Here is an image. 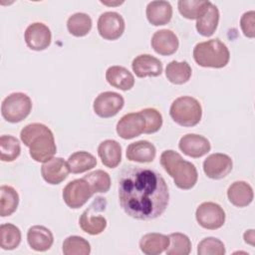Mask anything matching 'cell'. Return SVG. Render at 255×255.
I'll use <instances>...</instances> for the list:
<instances>
[{
  "label": "cell",
  "mask_w": 255,
  "mask_h": 255,
  "mask_svg": "<svg viewBox=\"0 0 255 255\" xmlns=\"http://www.w3.org/2000/svg\"><path fill=\"white\" fill-rule=\"evenodd\" d=\"M169 115L179 126L194 127L201 120L202 108L195 98L183 96L172 102L169 109Z\"/></svg>",
  "instance_id": "cell-5"
},
{
  "label": "cell",
  "mask_w": 255,
  "mask_h": 255,
  "mask_svg": "<svg viewBox=\"0 0 255 255\" xmlns=\"http://www.w3.org/2000/svg\"><path fill=\"white\" fill-rule=\"evenodd\" d=\"M94 194L90 184L84 178L70 181L63 189L65 203L73 209L82 207Z\"/></svg>",
  "instance_id": "cell-8"
},
{
  "label": "cell",
  "mask_w": 255,
  "mask_h": 255,
  "mask_svg": "<svg viewBox=\"0 0 255 255\" xmlns=\"http://www.w3.org/2000/svg\"><path fill=\"white\" fill-rule=\"evenodd\" d=\"M169 243L165 250L166 255H188L191 251V242L187 235L174 232L168 235Z\"/></svg>",
  "instance_id": "cell-33"
},
{
  "label": "cell",
  "mask_w": 255,
  "mask_h": 255,
  "mask_svg": "<svg viewBox=\"0 0 255 255\" xmlns=\"http://www.w3.org/2000/svg\"><path fill=\"white\" fill-rule=\"evenodd\" d=\"M117 133L124 139H131L144 132L145 120L140 112L123 116L117 124Z\"/></svg>",
  "instance_id": "cell-13"
},
{
  "label": "cell",
  "mask_w": 255,
  "mask_h": 255,
  "mask_svg": "<svg viewBox=\"0 0 255 255\" xmlns=\"http://www.w3.org/2000/svg\"><path fill=\"white\" fill-rule=\"evenodd\" d=\"M107 82L122 91H128L134 85V78L132 74L125 67L112 66L106 72Z\"/></svg>",
  "instance_id": "cell-24"
},
{
  "label": "cell",
  "mask_w": 255,
  "mask_h": 255,
  "mask_svg": "<svg viewBox=\"0 0 255 255\" xmlns=\"http://www.w3.org/2000/svg\"><path fill=\"white\" fill-rule=\"evenodd\" d=\"M98 154L104 165L115 168L122 161V146L117 140L106 139L99 144Z\"/></svg>",
  "instance_id": "cell-22"
},
{
  "label": "cell",
  "mask_w": 255,
  "mask_h": 255,
  "mask_svg": "<svg viewBox=\"0 0 255 255\" xmlns=\"http://www.w3.org/2000/svg\"><path fill=\"white\" fill-rule=\"evenodd\" d=\"M193 58L201 67L220 69L228 64L230 53L227 46L219 39H211L195 45Z\"/></svg>",
  "instance_id": "cell-4"
},
{
  "label": "cell",
  "mask_w": 255,
  "mask_h": 255,
  "mask_svg": "<svg viewBox=\"0 0 255 255\" xmlns=\"http://www.w3.org/2000/svg\"><path fill=\"white\" fill-rule=\"evenodd\" d=\"M145 14L151 25H165L172 17V7L167 1H151L146 6Z\"/></svg>",
  "instance_id": "cell-20"
},
{
  "label": "cell",
  "mask_w": 255,
  "mask_h": 255,
  "mask_svg": "<svg viewBox=\"0 0 255 255\" xmlns=\"http://www.w3.org/2000/svg\"><path fill=\"white\" fill-rule=\"evenodd\" d=\"M51 31L43 23L36 22L30 24L25 31V42L32 50L43 51L47 49L51 44Z\"/></svg>",
  "instance_id": "cell-14"
},
{
  "label": "cell",
  "mask_w": 255,
  "mask_h": 255,
  "mask_svg": "<svg viewBox=\"0 0 255 255\" xmlns=\"http://www.w3.org/2000/svg\"><path fill=\"white\" fill-rule=\"evenodd\" d=\"M195 218L201 227L209 230H216L223 226L225 222V212L219 204L206 201L197 207Z\"/></svg>",
  "instance_id": "cell-9"
},
{
  "label": "cell",
  "mask_w": 255,
  "mask_h": 255,
  "mask_svg": "<svg viewBox=\"0 0 255 255\" xmlns=\"http://www.w3.org/2000/svg\"><path fill=\"white\" fill-rule=\"evenodd\" d=\"M178 147L185 155L197 158L205 155L210 150L211 145L209 140L203 135L187 133L180 138Z\"/></svg>",
  "instance_id": "cell-15"
},
{
  "label": "cell",
  "mask_w": 255,
  "mask_h": 255,
  "mask_svg": "<svg viewBox=\"0 0 255 255\" xmlns=\"http://www.w3.org/2000/svg\"><path fill=\"white\" fill-rule=\"evenodd\" d=\"M67 162L72 173H82L94 168L97 165L96 157L92 153L84 150L72 153Z\"/></svg>",
  "instance_id": "cell-28"
},
{
  "label": "cell",
  "mask_w": 255,
  "mask_h": 255,
  "mask_svg": "<svg viewBox=\"0 0 255 255\" xmlns=\"http://www.w3.org/2000/svg\"><path fill=\"white\" fill-rule=\"evenodd\" d=\"M63 253L65 255H89L91 245L81 236H69L63 242Z\"/></svg>",
  "instance_id": "cell-35"
},
{
  "label": "cell",
  "mask_w": 255,
  "mask_h": 255,
  "mask_svg": "<svg viewBox=\"0 0 255 255\" xmlns=\"http://www.w3.org/2000/svg\"><path fill=\"white\" fill-rule=\"evenodd\" d=\"M139 112L142 114L145 120V129L143 133H153L161 128L162 116L157 110L153 108H146Z\"/></svg>",
  "instance_id": "cell-38"
},
{
  "label": "cell",
  "mask_w": 255,
  "mask_h": 255,
  "mask_svg": "<svg viewBox=\"0 0 255 255\" xmlns=\"http://www.w3.org/2000/svg\"><path fill=\"white\" fill-rule=\"evenodd\" d=\"M101 3H103L104 5H109V6H111V5H120V4H123L124 3V1H121V2H112V3H110V2H104V1H101Z\"/></svg>",
  "instance_id": "cell-41"
},
{
  "label": "cell",
  "mask_w": 255,
  "mask_h": 255,
  "mask_svg": "<svg viewBox=\"0 0 255 255\" xmlns=\"http://www.w3.org/2000/svg\"><path fill=\"white\" fill-rule=\"evenodd\" d=\"M21 242L20 229L11 223H3L0 226V246L4 250H13Z\"/></svg>",
  "instance_id": "cell-31"
},
{
  "label": "cell",
  "mask_w": 255,
  "mask_h": 255,
  "mask_svg": "<svg viewBox=\"0 0 255 255\" xmlns=\"http://www.w3.org/2000/svg\"><path fill=\"white\" fill-rule=\"evenodd\" d=\"M198 255H224L225 246L221 240L215 237L202 239L197 246Z\"/></svg>",
  "instance_id": "cell-37"
},
{
  "label": "cell",
  "mask_w": 255,
  "mask_h": 255,
  "mask_svg": "<svg viewBox=\"0 0 255 255\" xmlns=\"http://www.w3.org/2000/svg\"><path fill=\"white\" fill-rule=\"evenodd\" d=\"M159 160L163 169L173 178L178 188L187 190L195 185L198 177L195 165L190 161L184 160L178 152L172 149L164 150Z\"/></svg>",
  "instance_id": "cell-3"
},
{
  "label": "cell",
  "mask_w": 255,
  "mask_h": 255,
  "mask_svg": "<svg viewBox=\"0 0 255 255\" xmlns=\"http://www.w3.org/2000/svg\"><path fill=\"white\" fill-rule=\"evenodd\" d=\"M22 142L29 147L32 159L37 162H45L57 152V146L52 130L40 123L29 124L20 132Z\"/></svg>",
  "instance_id": "cell-2"
},
{
  "label": "cell",
  "mask_w": 255,
  "mask_h": 255,
  "mask_svg": "<svg viewBox=\"0 0 255 255\" xmlns=\"http://www.w3.org/2000/svg\"><path fill=\"white\" fill-rule=\"evenodd\" d=\"M168 245V236L156 232L143 235L139 241L140 251L145 255H158L165 251Z\"/></svg>",
  "instance_id": "cell-25"
},
{
  "label": "cell",
  "mask_w": 255,
  "mask_h": 255,
  "mask_svg": "<svg viewBox=\"0 0 255 255\" xmlns=\"http://www.w3.org/2000/svg\"><path fill=\"white\" fill-rule=\"evenodd\" d=\"M210 1L201 0H179L177 2V7L179 13L186 19L194 20L202 16V14L207 9Z\"/></svg>",
  "instance_id": "cell-32"
},
{
  "label": "cell",
  "mask_w": 255,
  "mask_h": 255,
  "mask_svg": "<svg viewBox=\"0 0 255 255\" xmlns=\"http://www.w3.org/2000/svg\"><path fill=\"white\" fill-rule=\"evenodd\" d=\"M68 162L62 157H52L41 166V173L44 180L50 184H59L69 175Z\"/></svg>",
  "instance_id": "cell-16"
},
{
  "label": "cell",
  "mask_w": 255,
  "mask_h": 255,
  "mask_svg": "<svg viewBox=\"0 0 255 255\" xmlns=\"http://www.w3.org/2000/svg\"><path fill=\"white\" fill-rule=\"evenodd\" d=\"M107 206V201L104 197H97L93 203L80 216L79 224L81 229L90 234L98 235L107 227V219L99 213L104 211Z\"/></svg>",
  "instance_id": "cell-7"
},
{
  "label": "cell",
  "mask_w": 255,
  "mask_h": 255,
  "mask_svg": "<svg viewBox=\"0 0 255 255\" xmlns=\"http://www.w3.org/2000/svg\"><path fill=\"white\" fill-rule=\"evenodd\" d=\"M156 154L155 146L147 140L131 142L127 147V158L136 162H151Z\"/></svg>",
  "instance_id": "cell-21"
},
{
  "label": "cell",
  "mask_w": 255,
  "mask_h": 255,
  "mask_svg": "<svg viewBox=\"0 0 255 255\" xmlns=\"http://www.w3.org/2000/svg\"><path fill=\"white\" fill-rule=\"evenodd\" d=\"M21 152L19 140L12 135H1L0 137V158L2 161H13Z\"/></svg>",
  "instance_id": "cell-34"
},
{
  "label": "cell",
  "mask_w": 255,
  "mask_h": 255,
  "mask_svg": "<svg viewBox=\"0 0 255 255\" xmlns=\"http://www.w3.org/2000/svg\"><path fill=\"white\" fill-rule=\"evenodd\" d=\"M88 181L94 193L108 192L111 187V177L108 172L98 169L92 171L83 177Z\"/></svg>",
  "instance_id": "cell-36"
},
{
  "label": "cell",
  "mask_w": 255,
  "mask_h": 255,
  "mask_svg": "<svg viewBox=\"0 0 255 255\" xmlns=\"http://www.w3.org/2000/svg\"><path fill=\"white\" fill-rule=\"evenodd\" d=\"M191 68L186 61H171L165 68V77L172 84L182 85L188 82L191 77Z\"/></svg>",
  "instance_id": "cell-27"
},
{
  "label": "cell",
  "mask_w": 255,
  "mask_h": 255,
  "mask_svg": "<svg viewBox=\"0 0 255 255\" xmlns=\"http://www.w3.org/2000/svg\"><path fill=\"white\" fill-rule=\"evenodd\" d=\"M153 50L162 56H169L176 52L179 46L177 36L168 29H161L156 31L150 41Z\"/></svg>",
  "instance_id": "cell-18"
},
{
  "label": "cell",
  "mask_w": 255,
  "mask_h": 255,
  "mask_svg": "<svg viewBox=\"0 0 255 255\" xmlns=\"http://www.w3.org/2000/svg\"><path fill=\"white\" fill-rule=\"evenodd\" d=\"M125 100L122 95L116 92L101 93L94 101L93 109L100 118L115 117L124 107Z\"/></svg>",
  "instance_id": "cell-10"
},
{
  "label": "cell",
  "mask_w": 255,
  "mask_h": 255,
  "mask_svg": "<svg viewBox=\"0 0 255 255\" xmlns=\"http://www.w3.org/2000/svg\"><path fill=\"white\" fill-rule=\"evenodd\" d=\"M243 237H244V241H245L246 243H248V244L254 246V230H253V229L247 230V231L244 233Z\"/></svg>",
  "instance_id": "cell-40"
},
{
  "label": "cell",
  "mask_w": 255,
  "mask_h": 255,
  "mask_svg": "<svg viewBox=\"0 0 255 255\" xmlns=\"http://www.w3.org/2000/svg\"><path fill=\"white\" fill-rule=\"evenodd\" d=\"M232 159L225 153H212L203 161V171L211 179H221L232 170Z\"/></svg>",
  "instance_id": "cell-12"
},
{
  "label": "cell",
  "mask_w": 255,
  "mask_h": 255,
  "mask_svg": "<svg viewBox=\"0 0 255 255\" xmlns=\"http://www.w3.org/2000/svg\"><path fill=\"white\" fill-rule=\"evenodd\" d=\"M67 28L69 33L73 36H86L92 29V19L86 13H75L68 18Z\"/></svg>",
  "instance_id": "cell-30"
},
{
  "label": "cell",
  "mask_w": 255,
  "mask_h": 255,
  "mask_svg": "<svg viewBox=\"0 0 255 255\" xmlns=\"http://www.w3.org/2000/svg\"><path fill=\"white\" fill-rule=\"evenodd\" d=\"M253 189L246 181H235L227 189L228 200L237 207L248 206L253 200Z\"/></svg>",
  "instance_id": "cell-23"
},
{
  "label": "cell",
  "mask_w": 255,
  "mask_h": 255,
  "mask_svg": "<svg viewBox=\"0 0 255 255\" xmlns=\"http://www.w3.org/2000/svg\"><path fill=\"white\" fill-rule=\"evenodd\" d=\"M119 201L124 211L137 220L159 217L166 209L169 192L164 178L156 170L126 165L119 175Z\"/></svg>",
  "instance_id": "cell-1"
},
{
  "label": "cell",
  "mask_w": 255,
  "mask_h": 255,
  "mask_svg": "<svg viewBox=\"0 0 255 255\" xmlns=\"http://www.w3.org/2000/svg\"><path fill=\"white\" fill-rule=\"evenodd\" d=\"M219 22V11L218 8L210 2L205 12L202 14L201 17L197 19L196 22V30L197 32L204 36L210 37L214 34L215 30L217 29Z\"/></svg>",
  "instance_id": "cell-26"
},
{
  "label": "cell",
  "mask_w": 255,
  "mask_h": 255,
  "mask_svg": "<svg viewBox=\"0 0 255 255\" xmlns=\"http://www.w3.org/2000/svg\"><path fill=\"white\" fill-rule=\"evenodd\" d=\"M19 204V194L12 186L2 185L0 187V215L2 217L13 214Z\"/></svg>",
  "instance_id": "cell-29"
},
{
  "label": "cell",
  "mask_w": 255,
  "mask_h": 255,
  "mask_svg": "<svg viewBox=\"0 0 255 255\" xmlns=\"http://www.w3.org/2000/svg\"><path fill=\"white\" fill-rule=\"evenodd\" d=\"M32 110V101L24 93H13L7 96L1 105V114L9 123H19L26 119Z\"/></svg>",
  "instance_id": "cell-6"
},
{
  "label": "cell",
  "mask_w": 255,
  "mask_h": 255,
  "mask_svg": "<svg viewBox=\"0 0 255 255\" xmlns=\"http://www.w3.org/2000/svg\"><path fill=\"white\" fill-rule=\"evenodd\" d=\"M98 31L101 37L106 40H117L125 31V20L117 12H105L99 17Z\"/></svg>",
  "instance_id": "cell-11"
},
{
  "label": "cell",
  "mask_w": 255,
  "mask_h": 255,
  "mask_svg": "<svg viewBox=\"0 0 255 255\" xmlns=\"http://www.w3.org/2000/svg\"><path fill=\"white\" fill-rule=\"evenodd\" d=\"M240 27L243 34L248 38L255 37V12H245L240 19Z\"/></svg>",
  "instance_id": "cell-39"
},
{
  "label": "cell",
  "mask_w": 255,
  "mask_h": 255,
  "mask_svg": "<svg viewBox=\"0 0 255 255\" xmlns=\"http://www.w3.org/2000/svg\"><path fill=\"white\" fill-rule=\"evenodd\" d=\"M27 241L29 246L39 252L49 250L54 242V236L50 229L43 225H34L27 232Z\"/></svg>",
  "instance_id": "cell-19"
},
{
  "label": "cell",
  "mask_w": 255,
  "mask_h": 255,
  "mask_svg": "<svg viewBox=\"0 0 255 255\" xmlns=\"http://www.w3.org/2000/svg\"><path fill=\"white\" fill-rule=\"evenodd\" d=\"M131 69L138 78L157 77L162 73V63L149 54H141L132 60Z\"/></svg>",
  "instance_id": "cell-17"
}]
</instances>
